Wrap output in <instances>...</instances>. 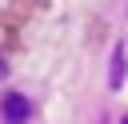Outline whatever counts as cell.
I'll return each mask as SVG.
<instances>
[{
	"label": "cell",
	"mask_w": 128,
	"mask_h": 124,
	"mask_svg": "<svg viewBox=\"0 0 128 124\" xmlns=\"http://www.w3.org/2000/svg\"><path fill=\"white\" fill-rule=\"evenodd\" d=\"M0 112H4L8 124H24V120H28V100H24L20 92H8V96L0 100Z\"/></svg>",
	"instance_id": "6da1fadb"
},
{
	"label": "cell",
	"mask_w": 128,
	"mask_h": 124,
	"mask_svg": "<svg viewBox=\"0 0 128 124\" xmlns=\"http://www.w3.org/2000/svg\"><path fill=\"white\" fill-rule=\"evenodd\" d=\"M124 72H128V60H124V48H116L112 52V68H108V88H120Z\"/></svg>",
	"instance_id": "7a4b0ae2"
},
{
	"label": "cell",
	"mask_w": 128,
	"mask_h": 124,
	"mask_svg": "<svg viewBox=\"0 0 128 124\" xmlns=\"http://www.w3.org/2000/svg\"><path fill=\"white\" fill-rule=\"evenodd\" d=\"M120 124H128V116H124V120H120Z\"/></svg>",
	"instance_id": "3957f363"
}]
</instances>
